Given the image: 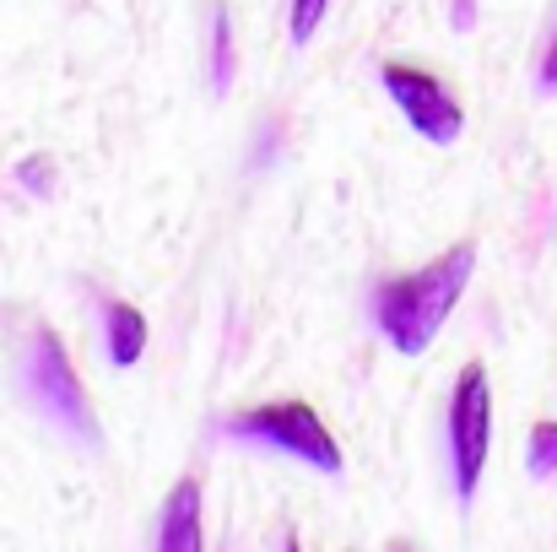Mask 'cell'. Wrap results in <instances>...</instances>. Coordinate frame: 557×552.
<instances>
[{"mask_svg":"<svg viewBox=\"0 0 557 552\" xmlns=\"http://www.w3.org/2000/svg\"><path fill=\"white\" fill-rule=\"evenodd\" d=\"M542 87L557 93V33H553V44H547V60H542Z\"/></svg>","mask_w":557,"mask_h":552,"instance_id":"12","label":"cell"},{"mask_svg":"<svg viewBox=\"0 0 557 552\" xmlns=\"http://www.w3.org/2000/svg\"><path fill=\"white\" fill-rule=\"evenodd\" d=\"M147 347V320L136 304H109V358L120 368H131Z\"/></svg>","mask_w":557,"mask_h":552,"instance_id":"7","label":"cell"},{"mask_svg":"<svg viewBox=\"0 0 557 552\" xmlns=\"http://www.w3.org/2000/svg\"><path fill=\"white\" fill-rule=\"evenodd\" d=\"M320 16H325V0H293V38L309 44L314 27H320Z\"/></svg>","mask_w":557,"mask_h":552,"instance_id":"9","label":"cell"},{"mask_svg":"<svg viewBox=\"0 0 557 552\" xmlns=\"http://www.w3.org/2000/svg\"><path fill=\"white\" fill-rule=\"evenodd\" d=\"M158 548L163 552L200 548V488L195 482H180L169 493V510H163V526H158Z\"/></svg>","mask_w":557,"mask_h":552,"instance_id":"6","label":"cell"},{"mask_svg":"<svg viewBox=\"0 0 557 552\" xmlns=\"http://www.w3.org/2000/svg\"><path fill=\"white\" fill-rule=\"evenodd\" d=\"M227 433L233 439H255V444H276L293 461H309L320 471H342V450H336L331 428L320 422V412L309 401H271V406L238 412L227 422Z\"/></svg>","mask_w":557,"mask_h":552,"instance_id":"3","label":"cell"},{"mask_svg":"<svg viewBox=\"0 0 557 552\" xmlns=\"http://www.w3.org/2000/svg\"><path fill=\"white\" fill-rule=\"evenodd\" d=\"M455 27H471V0H455Z\"/></svg>","mask_w":557,"mask_h":552,"instance_id":"13","label":"cell"},{"mask_svg":"<svg viewBox=\"0 0 557 552\" xmlns=\"http://www.w3.org/2000/svg\"><path fill=\"white\" fill-rule=\"evenodd\" d=\"M487 439H493V390H487V368L471 364L455 379L449 395V466H455V493L460 504L476 493L482 466H487Z\"/></svg>","mask_w":557,"mask_h":552,"instance_id":"4","label":"cell"},{"mask_svg":"<svg viewBox=\"0 0 557 552\" xmlns=\"http://www.w3.org/2000/svg\"><path fill=\"white\" fill-rule=\"evenodd\" d=\"M471 271H476V249H471V244H455V249H444L438 260H428L422 271L379 282V293H373V320H379V331L389 336V347L406 353V358L428 353V342L438 336V326H444L449 309L460 304Z\"/></svg>","mask_w":557,"mask_h":552,"instance_id":"1","label":"cell"},{"mask_svg":"<svg viewBox=\"0 0 557 552\" xmlns=\"http://www.w3.org/2000/svg\"><path fill=\"white\" fill-rule=\"evenodd\" d=\"M22 390H27V401H33L49 422H60L65 433L98 444V422H92L87 390H82L76 368L65 358L60 336H49V331H33V336H27V353H22Z\"/></svg>","mask_w":557,"mask_h":552,"instance_id":"2","label":"cell"},{"mask_svg":"<svg viewBox=\"0 0 557 552\" xmlns=\"http://www.w3.org/2000/svg\"><path fill=\"white\" fill-rule=\"evenodd\" d=\"M22 180L33 184V189H44V195H49V174H44V158H27V163H22Z\"/></svg>","mask_w":557,"mask_h":552,"instance_id":"11","label":"cell"},{"mask_svg":"<svg viewBox=\"0 0 557 552\" xmlns=\"http://www.w3.org/2000/svg\"><path fill=\"white\" fill-rule=\"evenodd\" d=\"M379 76H384V87H389L395 109L411 120V131H417V136H428V142H438V147H449V142L460 136L466 114H460L455 93H449L438 76H428V71H411V65H395V60H389Z\"/></svg>","mask_w":557,"mask_h":552,"instance_id":"5","label":"cell"},{"mask_svg":"<svg viewBox=\"0 0 557 552\" xmlns=\"http://www.w3.org/2000/svg\"><path fill=\"white\" fill-rule=\"evenodd\" d=\"M227 60H233V49H227V16H216V87H227Z\"/></svg>","mask_w":557,"mask_h":552,"instance_id":"10","label":"cell"},{"mask_svg":"<svg viewBox=\"0 0 557 552\" xmlns=\"http://www.w3.org/2000/svg\"><path fill=\"white\" fill-rule=\"evenodd\" d=\"M557 471V422H536L531 433V477H553Z\"/></svg>","mask_w":557,"mask_h":552,"instance_id":"8","label":"cell"}]
</instances>
